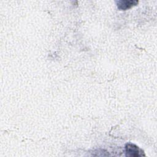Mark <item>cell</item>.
<instances>
[{"label": "cell", "instance_id": "1", "mask_svg": "<svg viewBox=\"0 0 157 157\" xmlns=\"http://www.w3.org/2000/svg\"><path fill=\"white\" fill-rule=\"evenodd\" d=\"M126 156L129 157H139L145 156L144 152L135 144L128 143L125 145Z\"/></svg>", "mask_w": 157, "mask_h": 157}, {"label": "cell", "instance_id": "2", "mask_svg": "<svg viewBox=\"0 0 157 157\" xmlns=\"http://www.w3.org/2000/svg\"><path fill=\"white\" fill-rule=\"evenodd\" d=\"M138 4L137 0H120L117 1V5L120 10H125Z\"/></svg>", "mask_w": 157, "mask_h": 157}]
</instances>
